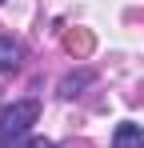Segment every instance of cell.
I'll use <instances>...</instances> for the list:
<instances>
[{
    "label": "cell",
    "instance_id": "7",
    "mask_svg": "<svg viewBox=\"0 0 144 148\" xmlns=\"http://www.w3.org/2000/svg\"><path fill=\"white\" fill-rule=\"evenodd\" d=\"M0 4H4V0H0Z\"/></svg>",
    "mask_w": 144,
    "mask_h": 148
},
{
    "label": "cell",
    "instance_id": "3",
    "mask_svg": "<svg viewBox=\"0 0 144 148\" xmlns=\"http://www.w3.org/2000/svg\"><path fill=\"white\" fill-rule=\"evenodd\" d=\"M20 68V44L12 36H0V72H16Z\"/></svg>",
    "mask_w": 144,
    "mask_h": 148
},
{
    "label": "cell",
    "instance_id": "6",
    "mask_svg": "<svg viewBox=\"0 0 144 148\" xmlns=\"http://www.w3.org/2000/svg\"><path fill=\"white\" fill-rule=\"evenodd\" d=\"M24 148H52V144H48V140H40V136H36V140H28V144H24Z\"/></svg>",
    "mask_w": 144,
    "mask_h": 148
},
{
    "label": "cell",
    "instance_id": "2",
    "mask_svg": "<svg viewBox=\"0 0 144 148\" xmlns=\"http://www.w3.org/2000/svg\"><path fill=\"white\" fill-rule=\"evenodd\" d=\"M112 148H144V128L132 120L116 124V136H112Z\"/></svg>",
    "mask_w": 144,
    "mask_h": 148
},
{
    "label": "cell",
    "instance_id": "5",
    "mask_svg": "<svg viewBox=\"0 0 144 148\" xmlns=\"http://www.w3.org/2000/svg\"><path fill=\"white\" fill-rule=\"evenodd\" d=\"M88 80H92V72H76V76H64V80H60V96H76V92H80V88H84Z\"/></svg>",
    "mask_w": 144,
    "mask_h": 148
},
{
    "label": "cell",
    "instance_id": "4",
    "mask_svg": "<svg viewBox=\"0 0 144 148\" xmlns=\"http://www.w3.org/2000/svg\"><path fill=\"white\" fill-rule=\"evenodd\" d=\"M64 48L76 52V56H84V52H92V36H88V32H68V36H64Z\"/></svg>",
    "mask_w": 144,
    "mask_h": 148
},
{
    "label": "cell",
    "instance_id": "1",
    "mask_svg": "<svg viewBox=\"0 0 144 148\" xmlns=\"http://www.w3.org/2000/svg\"><path fill=\"white\" fill-rule=\"evenodd\" d=\"M36 120H40V104L36 100H16L12 108H4L0 112V148L20 144Z\"/></svg>",
    "mask_w": 144,
    "mask_h": 148
}]
</instances>
